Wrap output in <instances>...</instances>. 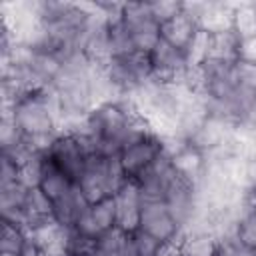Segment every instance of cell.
I'll use <instances>...</instances> for the list:
<instances>
[{"mask_svg":"<svg viewBox=\"0 0 256 256\" xmlns=\"http://www.w3.org/2000/svg\"><path fill=\"white\" fill-rule=\"evenodd\" d=\"M124 182H128V178L122 170L120 156L94 154L86 160L84 172L78 180V188L88 204H96L108 196H114V192Z\"/></svg>","mask_w":256,"mask_h":256,"instance_id":"obj_1","label":"cell"},{"mask_svg":"<svg viewBox=\"0 0 256 256\" xmlns=\"http://www.w3.org/2000/svg\"><path fill=\"white\" fill-rule=\"evenodd\" d=\"M150 64H152V82L164 86H184V78L190 68L186 52L170 46L160 38V42L150 52Z\"/></svg>","mask_w":256,"mask_h":256,"instance_id":"obj_2","label":"cell"},{"mask_svg":"<svg viewBox=\"0 0 256 256\" xmlns=\"http://www.w3.org/2000/svg\"><path fill=\"white\" fill-rule=\"evenodd\" d=\"M46 156L72 180L78 184L82 172H84V166H86V160H88V152L84 148V144L78 140V136L70 130H60L54 140L50 142L48 150H46Z\"/></svg>","mask_w":256,"mask_h":256,"instance_id":"obj_3","label":"cell"},{"mask_svg":"<svg viewBox=\"0 0 256 256\" xmlns=\"http://www.w3.org/2000/svg\"><path fill=\"white\" fill-rule=\"evenodd\" d=\"M122 16L130 30L136 52L150 54L152 48L160 42V24L152 16L148 2H124Z\"/></svg>","mask_w":256,"mask_h":256,"instance_id":"obj_4","label":"cell"},{"mask_svg":"<svg viewBox=\"0 0 256 256\" xmlns=\"http://www.w3.org/2000/svg\"><path fill=\"white\" fill-rule=\"evenodd\" d=\"M164 150H166V142H164V136L158 132H154V134L130 144L128 148H124L120 152V164H122L126 178L128 180L140 178L162 156Z\"/></svg>","mask_w":256,"mask_h":256,"instance_id":"obj_5","label":"cell"},{"mask_svg":"<svg viewBox=\"0 0 256 256\" xmlns=\"http://www.w3.org/2000/svg\"><path fill=\"white\" fill-rule=\"evenodd\" d=\"M140 230L148 232L162 244H176L184 234L164 202H144L140 210Z\"/></svg>","mask_w":256,"mask_h":256,"instance_id":"obj_6","label":"cell"},{"mask_svg":"<svg viewBox=\"0 0 256 256\" xmlns=\"http://www.w3.org/2000/svg\"><path fill=\"white\" fill-rule=\"evenodd\" d=\"M116 202V228L132 234L140 228V210H142V198L138 192V186L134 180L124 182L114 192Z\"/></svg>","mask_w":256,"mask_h":256,"instance_id":"obj_7","label":"cell"},{"mask_svg":"<svg viewBox=\"0 0 256 256\" xmlns=\"http://www.w3.org/2000/svg\"><path fill=\"white\" fill-rule=\"evenodd\" d=\"M198 34H200V24L196 16L190 14L186 8H182V12L160 24V38L182 52L190 50Z\"/></svg>","mask_w":256,"mask_h":256,"instance_id":"obj_8","label":"cell"},{"mask_svg":"<svg viewBox=\"0 0 256 256\" xmlns=\"http://www.w3.org/2000/svg\"><path fill=\"white\" fill-rule=\"evenodd\" d=\"M80 232L92 236V238H100L104 232L116 228V202L114 196H108L96 204H90L88 210L82 214V218L78 220V224L74 226Z\"/></svg>","mask_w":256,"mask_h":256,"instance_id":"obj_9","label":"cell"},{"mask_svg":"<svg viewBox=\"0 0 256 256\" xmlns=\"http://www.w3.org/2000/svg\"><path fill=\"white\" fill-rule=\"evenodd\" d=\"M208 34V54L206 60H220V62H238L244 56V42L234 32V28H224L218 32Z\"/></svg>","mask_w":256,"mask_h":256,"instance_id":"obj_10","label":"cell"},{"mask_svg":"<svg viewBox=\"0 0 256 256\" xmlns=\"http://www.w3.org/2000/svg\"><path fill=\"white\" fill-rule=\"evenodd\" d=\"M88 202L82 196L78 184L60 200L54 202V218L58 224H62L64 228H74L78 224V220L82 218V214L88 210Z\"/></svg>","mask_w":256,"mask_h":256,"instance_id":"obj_11","label":"cell"},{"mask_svg":"<svg viewBox=\"0 0 256 256\" xmlns=\"http://www.w3.org/2000/svg\"><path fill=\"white\" fill-rule=\"evenodd\" d=\"M76 186V182H72L46 154H44V170H42V180H40V190L46 194V198L54 204L56 200H60L62 196H66L72 188Z\"/></svg>","mask_w":256,"mask_h":256,"instance_id":"obj_12","label":"cell"},{"mask_svg":"<svg viewBox=\"0 0 256 256\" xmlns=\"http://www.w3.org/2000/svg\"><path fill=\"white\" fill-rule=\"evenodd\" d=\"M232 28L242 38L244 44L256 42V2L234 4V10H232Z\"/></svg>","mask_w":256,"mask_h":256,"instance_id":"obj_13","label":"cell"},{"mask_svg":"<svg viewBox=\"0 0 256 256\" xmlns=\"http://www.w3.org/2000/svg\"><path fill=\"white\" fill-rule=\"evenodd\" d=\"M42 252H60L64 254V242H66V228L58 222H52L48 226H42L28 234Z\"/></svg>","mask_w":256,"mask_h":256,"instance_id":"obj_14","label":"cell"},{"mask_svg":"<svg viewBox=\"0 0 256 256\" xmlns=\"http://www.w3.org/2000/svg\"><path fill=\"white\" fill-rule=\"evenodd\" d=\"M234 232H236V238L240 240V244L244 248L256 252V206L254 204L244 200Z\"/></svg>","mask_w":256,"mask_h":256,"instance_id":"obj_15","label":"cell"},{"mask_svg":"<svg viewBox=\"0 0 256 256\" xmlns=\"http://www.w3.org/2000/svg\"><path fill=\"white\" fill-rule=\"evenodd\" d=\"M66 256H96L98 254V238H92L78 228H66L64 242Z\"/></svg>","mask_w":256,"mask_h":256,"instance_id":"obj_16","label":"cell"},{"mask_svg":"<svg viewBox=\"0 0 256 256\" xmlns=\"http://www.w3.org/2000/svg\"><path fill=\"white\" fill-rule=\"evenodd\" d=\"M28 240V232L12 226L8 222H2V232H0V254L6 256H20L24 244Z\"/></svg>","mask_w":256,"mask_h":256,"instance_id":"obj_17","label":"cell"},{"mask_svg":"<svg viewBox=\"0 0 256 256\" xmlns=\"http://www.w3.org/2000/svg\"><path fill=\"white\" fill-rule=\"evenodd\" d=\"M130 238H132V252H134V256H160L164 246H168V244H162L160 240H156L154 236H150L148 232H144L140 228L136 232H132Z\"/></svg>","mask_w":256,"mask_h":256,"instance_id":"obj_18","label":"cell"},{"mask_svg":"<svg viewBox=\"0 0 256 256\" xmlns=\"http://www.w3.org/2000/svg\"><path fill=\"white\" fill-rule=\"evenodd\" d=\"M234 74H236V82L244 90L256 94V58H246V56L240 58L234 64Z\"/></svg>","mask_w":256,"mask_h":256,"instance_id":"obj_19","label":"cell"},{"mask_svg":"<svg viewBox=\"0 0 256 256\" xmlns=\"http://www.w3.org/2000/svg\"><path fill=\"white\" fill-rule=\"evenodd\" d=\"M148 6H150L152 16L156 18V22L162 24V22L170 20L172 16H176L178 12H182L184 2H162V0H158V2H148Z\"/></svg>","mask_w":256,"mask_h":256,"instance_id":"obj_20","label":"cell"},{"mask_svg":"<svg viewBox=\"0 0 256 256\" xmlns=\"http://www.w3.org/2000/svg\"><path fill=\"white\" fill-rule=\"evenodd\" d=\"M18 172L20 168L10 162L8 158H2V166H0V186H8V184H14V182H20L18 180Z\"/></svg>","mask_w":256,"mask_h":256,"instance_id":"obj_21","label":"cell"},{"mask_svg":"<svg viewBox=\"0 0 256 256\" xmlns=\"http://www.w3.org/2000/svg\"><path fill=\"white\" fill-rule=\"evenodd\" d=\"M42 254V250H40V246L28 236V240H26V244H24V248H22V252H20V256H40Z\"/></svg>","mask_w":256,"mask_h":256,"instance_id":"obj_22","label":"cell"},{"mask_svg":"<svg viewBox=\"0 0 256 256\" xmlns=\"http://www.w3.org/2000/svg\"><path fill=\"white\" fill-rule=\"evenodd\" d=\"M40 256H66V254H60V252H42Z\"/></svg>","mask_w":256,"mask_h":256,"instance_id":"obj_23","label":"cell"},{"mask_svg":"<svg viewBox=\"0 0 256 256\" xmlns=\"http://www.w3.org/2000/svg\"><path fill=\"white\" fill-rule=\"evenodd\" d=\"M0 256H6V254H0Z\"/></svg>","mask_w":256,"mask_h":256,"instance_id":"obj_24","label":"cell"}]
</instances>
